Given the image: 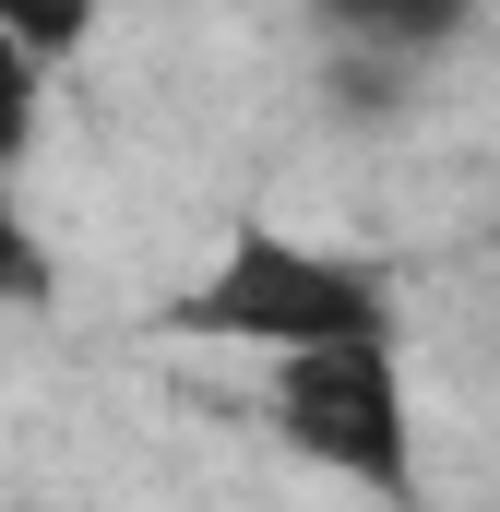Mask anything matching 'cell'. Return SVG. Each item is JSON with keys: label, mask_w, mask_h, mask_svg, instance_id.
Returning <instances> with one entry per match:
<instances>
[{"label": "cell", "mask_w": 500, "mask_h": 512, "mask_svg": "<svg viewBox=\"0 0 500 512\" xmlns=\"http://www.w3.org/2000/svg\"><path fill=\"white\" fill-rule=\"evenodd\" d=\"M167 334H215L262 358H310V346H393V274L346 251H310L286 227H239L191 298H167Z\"/></svg>", "instance_id": "1"}, {"label": "cell", "mask_w": 500, "mask_h": 512, "mask_svg": "<svg viewBox=\"0 0 500 512\" xmlns=\"http://www.w3.org/2000/svg\"><path fill=\"white\" fill-rule=\"evenodd\" d=\"M322 84H334V108H346V120H393V108L417 96V72H405V60H381V48H334V72H322Z\"/></svg>", "instance_id": "3"}, {"label": "cell", "mask_w": 500, "mask_h": 512, "mask_svg": "<svg viewBox=\"0 0 500 512\" xmlns=\"http://www.w3.org/2000/svg\"><path fill=\"white\" fill-rule=\"evenodd\" d=\"M24 143H36V60L0 36V167H12Z\"/></svg>", "instance_id": "6"}, {"label": "cell", "mask_w": 500, "mask_h": 512, "mask_svg": "<svg viewBox=\"0 0 500 512\" xmlns=\"http://www.w3.org/2000/svg\"><path fill=\"white\" fill-rule=\"evenodd\" d=\"M0 36H12L36 72H48L60 48H84V12H72V0H12V12H0Z\"/></svg>", "instance_id": "5"}, {"label": "cell", "mask_w": 500, "mask_h": 512, "mask_svg": "<svg viewBox=\"0 0 500 512\" xmlns=\"http://www.w3.org/2000/svg\"><path fill=\"white\" fill-rule=\"evenodd\" d=\"M274 429H286L322 477H358L370 501L417 512V429H405V370H393V346L274 358Z\"/></svg>", "instance_id": "2"}, {"label": "cell", "mask_w": 500, "mask_h": 512, "mask_svg": "<svg viewBox=\"0 0 500 512\" xmlns=\"http://www.w3.org/2000/svg\"><path fill=\"white\" fill-rule=\"evenodd\" d=\"M60 286V262H48V239L24 227V203H12V179H0V310H36Z\"/></svg>", "instance_id": "4"}]
</instances>
